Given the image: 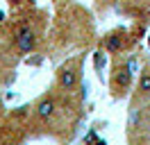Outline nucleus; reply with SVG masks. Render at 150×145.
Returning <instances> with one entry per match:
<instances>
[{
  "label": "nucleus",
  "instance_id": "nucleus-2",
  "mask_svg": "<svg viewBox=\"0 0 150 145\" xmlns=\"http://www.w3.org/2000/svg\"><path fill=\"white\" fill-rule=\"evenodd\" d=\"M80 80H82V59L66 61L57 70V86L62 93H73L80 86Z\"/></svg>",
  "mask_w": 150,
  "mask_h": 145
},
{
  "label": "nucleus",
  "instance_id": "nucleus-4",
  "mask_svg": "<svg viewBox=\"0 0 150 145\" xmlns=\"http://www.w3.org/2000/svg\"><path fill=\"white\" fill-rule=\"evenodd\" d=\"M37 32L30 25H18L14 30V48L18 54H30L37 48Z\"/></svg>",
  "mask_w": 150,
  "mask_h": 145
},
{
  "label": "nucleus",
  "instance_id": "nucleus-11",
  "mask_svg": "<svg viewBox=\"0 0 150 145\" xmlns=\"http://www.w3.org/2000/svg\"><path fill=\"white\" fill-rule=\"evenodd\" d=\"M96 145H105V141H96Z\"/></svg>",
  "mask_w": 150,
  "mask_h": 145
},
{
  "label": "nucleus",
  "instance_id": "nucleus-6",
  "mask_svg": "<svg viewBox=\"0 0 150 145\" xmlns=\"http://www.w3.org/2000/svg\"><path fill=\"white\" fill-rule=\"evenodd\" d=\"M137 95L139 98H148L150 95V66H146L139 75V82H137Z\"/></svg>",
  "mask_w": 150,
  "mask_h": 145
},
{
  "label": "nucleus",
  "instance_id": "nucleus-8",
  "mask_svg": "<svg viewBox=\"0 0 150 145\" xmlns=\"http://www.w3.org/2000/svg\"><path fill=\"white\" fill-rule=\"evenodd\" d=\"M5 116V104H2V100H0V118Z\"/></svg>",
  "mask_w": 150,
  "mask_h": 145
},
{
  "label": "nucleus",
  "instance_id": "nucleus-10",
  "mask_svg": "<svg viewBox=\"0 0 150 145\" xmlns=\"http://www.w3.org/2000/svg\"><path fill=\"white\" fill-rule=\"evenodd\" d=\"M11 5H21V2H25V0H9Z\"/></svg>",
  "mask_w": 150,
  "mask_h": 145
},
{
  "label": "nucleus",
  "instance_id": "nucleus-5",
  "mask_svg": "<svg viewBox=\"0 0 150 145\" xmlns=\"http://www.w3.org/2000/svg\"><path fill=\"white\" fill-rule=\"evenodd\" d=\"M125 45H127V30H112V32H107L103 36V41H100V48H103L107 54H118L125 50Z\"/></svg>",
  "mask_w": 150,
  "mask_h": 145
},
{
  "label": "nucleus",
  "instance_id": "nucleus-1",
  "mask_svg": "<svg viewBox=\"0 0 150 145\" xmlns=\"http://www.w3.org/2000/svg\"><path fill=\"white\" fill-rule=\"evenodd\" d=\"M132 66L134 61L127 59V61H116L112 66V77H109V84H112V95L114 98H125L132 89Z\"/></svg>",
  "mask_w": 150,
  "mask_h": 145
},
{
  "label": "nucleus",
  "instance_id": "nucleus-3",
  "mask_svg": "<svg viewBox=\"0 0 150 145\" xmlns=\"http://www.w3.org/2000/svg\"><path fill=\"white\" fill-rule=\"evenodd\" d=\"M57 107H59V98L55 93H46L34 102V109H32V118L37 122H46L57 113Z\"/></svg>",
  "mask_w": 150,
  "mask_h": 145
},
{
  "label": "nucleus",
  "instance_id": "nucleus-9",
  "mask_svg": "<svg viewBox=\"0 0 150 145\" xmlns=\"http://www.w3.org/2000/svg\"><path fill=\"white\" fill-rule=\"evenodd\" d=\"M143 116H146V118H150V104L146 107V111H143Z\"/></svg>",
  "mask_w": 150,
  "mask_h": 145
},
{
  "label": "nucleus",
  "instance_id": "nucleus-7",
  "mask_svg": "<svg viewBox=\"0 0 150 145\" xmlns=\"http://www.w3.org/2000/svg\"><path fill=\"white\" fill-rule=\"evenodd\" d=\"M93 63H96V70L103 72V68H105V50H103V48L93 54Z\"/></svg>",
  "mask_w": 150,
  "mask_h": 145
}]
</instances>
